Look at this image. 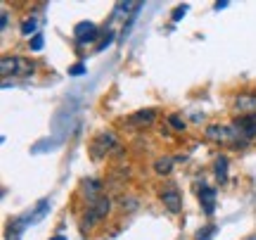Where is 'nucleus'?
<instances>
[{"label": "nucleus", "mask_w": 256, "mask_h": 240, "mask_svg": "<svg viewBox=\"0 0 256 240\" xmlns=\"http://www.w3.org/2000/svg\"><path fill=\"white\" fill-rule=\"evenodd\" d=\"M220 8H228V0H220V3H216V10H220Z\"/></svg>", "instance_id": "nucleus-24"}, {"label": "nucleus", "mask_w": 256, "mask_h": 240, "mask_svg": "<svg viewBox=\"0 0 256 240\" xmlns=\"http://www.w3.org/2000/svg\"><path fill=\"white\" fill-rule=\"evenodd\" d=\"M86 72H88V69H86V65H83V62H76L74 67H69V76H83Z\"/></svg>", "instance_id": "nucleus-19"}, {"label": "nucleus", "mask_w": 256, "mask_h": 240, "mask_svg": "<svg viewBox=\"0 0 256 240\" xmlns=\"http://www.w3.org/2000/svg\"><path fill=\"white\" fill-rule=\"evenodd\" d=\"M116 143H119V138H116L114 133H107V131H104V133H100L98 138L92 140V145H90V155H92L95 159L107 157V155H110L112 150L116 148Z\"/></svg>", "instance_id": "nucleus-5"}, {"label": "nucleus", "mask_w": 256, "mask_h": 240, "mask_svg": "<svg viewBox=\"0 0 256 240\" xmlns=\"http://www.w3.org/2000/svg\"><path fill=\"white\" fill-rule=\"evenodd\" d=\"M216 233H218V226L209 223V226H204V228H200V231H197V240H211Z\"/></svg>", "instance_id": "nucleus-17"}, {"label": "nucleus", "mask_w": 256, "mask_h": 240, "mask_svg": "<svg viewBox=\"0 0 256 240\" xmlns=\"http://www.w3.org/2000/svg\"><path fill=\"white\" fill-rule=\"evenodd\" d=\"M112 209V200L110 197H98L95 202H90V207H88V212H86V223L88 226H95V223H100L102 219H107V214H110Z\"/></svg>", "instance_id": "nucleus-4"}, {"label": "nucleus", "mask_w": 256, "mask_h": 240, "mask_svg": "<svg viewBox=\"0 0 256 240\" xmlns=\"http://www.w3.org/2000/svg\"><path fill=\"white\" fill-rule=\"evenodd\" d=\"M83 193L88 195V200H90V202H95V200H98V197H102V183L100 181H95V178H86V181H83Z\"/></svg>", "instance_id": "nucleus-13"}, {"label": "nucleus", "mask_w": 256, "mask_h": 240, "mask_svg": "<svg viewBox=\"0 0 256 240\" xmlns=\"http://www.w3.org/2000/svg\"><path fill=\"white\" fill-rule=\"evenodd\" d=\"M28 228V223L24 216H19V219H12V223L8 226V231H5V238L8 240H22L24 231Z\"/></svg>", "instance_id": "nucleus-12"}, {"label": "nucleus", "mask_w": 256, "mask_h": 240, "mask_svg": "<svg viewBox=\"0 0 256 240\" xmlns=\"http://www.w3.org/2000/svg\"><path fill=\"white\" fill-rule=\"evenodd\" d=\"M112 41H114V31H110L107 36L102 38V41H100V46H98V50H104V48H110V46H112Z\"/></svg>", "instance_id": "nucleus-22"}, {"label": "nucleus", "mask_w": 256, "mask_h": 240, "mask_svg": "<svg viewBox=\"0 0 256 240\" xmlns=\"http://www.w3.org/2000/svg\"><path fill=\"white\" fill-rule=\"evenodd\" d=\"M204 136L214 143H232V145H240V138H238V129L235 124H209Z\"/></svg>", "instance_id": "nucleus-2"}, {"label": "nucleus", "mask_w": 256, "mask_h": 240, "mask_svg": "<svg viewBox=\"0 0 256 240\" xmlns=\"http://www.w3.org/2000/svg\"><path fill=\"white\" fill-rule=\"evenodd\" d=\"M74 36H76V41L81 46H86V43H92L95 38L100 36V29H98V24H92V22H78L76 29H74Z\"/></svg>", "instance_id": "nucleus-7"}, {"label": "nucleus", "mask_w": 256, "mask_h": 240, "mask_svg": "<svg viewBox=\"0 0 256 240\" xmlns=\"http://www.w3.org/2000/svg\"><path fill=\"white\" fill-rule=\"evenodd\" d=\"M168 124H171L176 131H185V129H188V124H185V119L180 117V114H171V117H168Z\"/></svg>", "instance_id": "nucleus-18"}, {"label": "nucleus", "mask_w": 256, "mask_h": 240, "mask_svg": "<svg viewBox=\"0 0 256 240\" xmlns=\"http://www.w3.org/2000/svg\"><path fill=\"white\" fill-rule=\"evenodd\" d=\"M200 204L202 209H204V214L206 216H211V214L216 212V188H211V185H202L200 188Z\"/></svg>", "instance_id": "nucleus-9"}, {"label": "nucleus", "mask_w": 256, "mask_h": 240, "mask_svg": "<svg viewBox=\"0 0 256 240\" xmlns=\"http://www.w3.org/2000/svg\"><path fill=\"white\" fill-rule=\"evenodd\" d=\"M228 157L226 155H220V157H216V162H214V171H216V178H218L220 183H226L228 181Z\"/></svg>", "instance_id": "nucleus-14"}, {"label": "nucleus", "mask_w": 256, "mask_h": 240, "mask_svg": "<svg viewBox=\"0 0 256 240\" xmlns=\"http://www.w3.org/2000/svg\"><path fill=\"white\" fill-rule=\"evenodd\" d=\"M185 15H188V5H178V8L174 10V15H171V19H174V22H180V19H183Z\"/></svg>", "instance_id": "nucleus-21"}, {"label": "nucleus", "mask_w": 256, "mask_h": 240, "mask_svg": "<svg viewBox=\"0 0 256 240\" xmlns=\"http://www.w3.org/2000/svg\"><path fill=\"white\" fill-rule=\"evenodd\" d=\"M232 124H235V129H238L240 145H247L252 138H256V112H252V114H240V119H235Z\"/></svg>", "instance_id": "nucleus-3"}, {"label": "nucleus", "mask_w": 256, "mask_h": 240, "mask_svg": "<svg viewBox=\"0 0 256 240\" xmlns=\"http://www.w3.org/2000/svg\"><path fill=\"white\" fill-rule=\"evenodd\" d=\"M235 110L242 112V114H252V112H256V95H252V93H242V95H238V98H235Z\"/></svg>", "instance_id": "nucleus-11"}, {"label": "nucleus", "mask_w": 256, "mask_h": 240, "mask_svg": "<svg viewBox=\"0 0 256 240\" xmlns=\"http://www.w3.org/2000/svg\"><path fill=\"white\" fill-rule=\"evenodd\" d=\"M43 43H46V38H43V34H36V36L31 38V50H43Z\"/></svg>", "instance_id": "nucleus-20"}, {"label": "nucleus", "mask_w": 256, "mask_h": 240, "mask_svg": "<svg viewBox=\"0 0 256 240\" xmlns=\"http://www.w3.org/2000/svg\"><path fill=\"white\" fill-rule=\"evenodd\" d=\"M10 24V15H8V10H2V17H0V31H5Z\"/></svg>", "instance_id": "nucleus-23"}, {"label": "nucleus", "mask_w": 256, "mask_h": 240, "mask_svg": "<svg viewBox=\"0 0 256 240\" xmlns=\"http://www.w3.org/2000/svg\"><path fill=\"white\" fill-rule=\"evenodd\" d=\"M159 197H162L164 207L171 214H180V212H183V197H180V193H178V188L168 185V188H164V190H162V195H159Z\"/></svg>", "instance_id": "nucleus-6"}, {"label": "nucleus", "mask_w": 256, "mask_h": 240, "mask_svg": "<svg viewBox=\"0 0 256 240\" xmlns=\"http://www.w3.org/2000/svg\"><path fill=\"white\" fill-rule=\"evenodd\" d=\"M22 34H24V36H36L38 34V19L36 17H26L24 19V22H22Z\"/></svg>", "instance_id": "nucleus-16"}, {"label": "nucleus", "mask_w": 256, "mask_h": 240, "mask_svg": "<svg viewBox=\"0 0 256 240\" xmlns=\"http://www.w3.org/2000/svg\"><path fill=\"white\" fill-rule=\"evenodd\" d=\"M174 166H176V159L174 157H159L154 162V171L159 176H168L171 171H174Z\"/></svg>", "instance_id": "nucleus-15"}, {"label": "nucleus", "mask_w": 256, "mask_h": 240, "mask_svg": "<svg viewBox=\"0 0 256 240\" xmlns=\"http://www.w3.org/2000/svg\"><path fill=\"white\" fill-rule=\"evenodd\" d=\"M156 121V110H138L128 117V126L133 129H147Z\"/></svg>", "instance_id": "nucleus-8"}, {"label": "nucleus", "mask_w": 256, "mask_h": 240, "mask_svg": "<svg viewBox=\"0 0 256 240\" xmlns=\"http://www.w3.org/2000/svg\"><path fill=\"white\" fill-rule=\"evenodd\" d=\"M50 240H69V238H64V235H55V238H50Z\"/></svg>", "instance_id": "nucleus-25"}, {"label": "nucleus", "mask_w": 256, "mask_h": 240, "mask_svg": "<svg viewBox=\"0 0 256 240\" xmlns=\"http://www.w3.org/2000/svg\"><path fill=\"white\" fill-rule=\"evenodd\" d=\"M48 214H50V200H40V202L36 204V209H34V212H28L24 219H26L28 226H36V223H40L43 219H46Z\"/></svg>", "instance_id": "nucleus-10"}, {"label": "nucleus", "mask_w": 256, "mask_h": 240, "mask_svg": "<svg viewBox=\"0 0 256 240\" xmlns=\"http://www.w3.org/2000/svg\"><path fill=\"white\" fill-rule=\"evenodd\" d=\"M34 69H36V65L22 55H5L2 62H0V74H2V79H8L10 74L12 76H31Z\"/></svg>", "instance_id": "nucleus-1"}]
</instances>
